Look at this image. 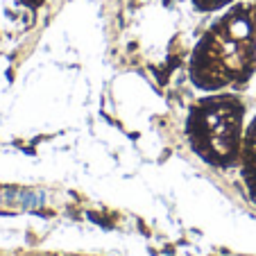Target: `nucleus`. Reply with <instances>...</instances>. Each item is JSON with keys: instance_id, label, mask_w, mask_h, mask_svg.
<instances>
[{"instance_id": "1", "label": "nucleus", "mask_w": 256, "mask_h": 256, "mask_svg": "<svg viewBox=\"0 0 256 256\" xmlns=\"http://www.w3.org/2000/svg\"><path fill=\"white\" fill-rule=\"evenodd\" d=\"M256 70V25L252 2H234L200 36L188 62V78L200 91L240 86Z\"/></svg>"}, {"instance_id": "2", "label": "nucleus", "mask_w": 256, "mask_h": 256, "mask_svg": "<svg viewBox=\"0 0 256 256\" xmlns=\"http://www.w3.org/2000/svg\"><path fill=\"white\" fill-rule=\"evenodd\" d=\"M245 130V104L236 93H211L195 102L186 118V138L193 152L220 168L240 159Z\"/></svg>"}, {"instance_id": "3", "label": "nucleus", "mask_w": 256, "mask_h": 256, "mask_svg": "<svg viewBox=\"0 0 256 256\" xmlns=\"http://www.w3.org/2000/svg\"><path fill=\"white\" fill-rule=\"evenodd\" d=\"M240 170H242V179L245 186L250 190V198L256 202V118L247 125L245 130V138H242V148H240Z\"/></svg>"}, {"instance_id": "4", "label": "nucleus", "mask_w": 256, "mask_h": 256, "mask_svg": "<svg viewBox=\"0 0 256 256\" xmlns=\"http://www.w3.org/2000/svg\"><path fill=\"white\" fill-rule=\"evenodd\" d=\"M193 7L198 12H204V14H211V12H222L227 7H232L236 0H190Z\"/></svg>"}, {"instance_id": "5", "label": "nucleus", "mask_w": 256, "mask_h": 256, "mask_svg": "<svg viewBox=\"0 0 256 256\" xmlns=\"http://www.w3.org/2000/svg\"><path fill=\"white\" fill-rule=\"evenodd\" d=\"M25 7H30V10H39L41 5H44V0H20Z\"/></svg>"}, {"instance_id": "6", "label": "nucleus", "mask_w": 256, "mask_h": 256, "mask_svg": "<svg viewBox=\"0 0 256 256\" xmlns=\"http://www.w3.org/2000/svg\"><path fill=\"white\" fill-rule=\"evenodd\" d=\"M252 16H254V25H256V0H252Z\"/></svg>"}]
</instances>
